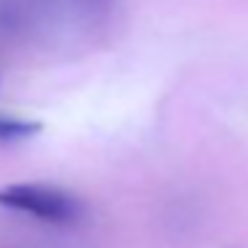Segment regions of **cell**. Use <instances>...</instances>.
<instances>
[{
  "instance_id": "cell-3",
  "label": "cell",
  "mask_w": 248,
  "mask_h": 248,
  "mask_svg": "<svg viewBox=\"0 0 248 248\" xmlns=\"http://www.w3.org/2000/svg\"><path fill=\"white\" fill-rule=\"evenodd\" d=\"M83 3H86V6H96V8H104L109 3V0H83Z\"/></svg>"
},
{
  "instance_id": "cell-1",
  "label": "cell",
  "mask_w": 248,
  "mask_h": 248,
  "mask_svg": "<svg viewBox=\"0 0 248 248\" xmlns=\"http://www.w3.org/2000/svg\"><path fill=\"white\" fill-rule=\"evenodd\" d=\"M0 205L3 208L30 214L35 219L51 224H72L80 216V205L72 195L46 184H8L0 187Z\"/></svg>"
},
{
  "instance_id": "cell-2",
  "label": "cell",
  "mask_w": 248,
  "mask_h": 248,
  "mask_svg": "<svg viewBox=\"0 0 248 248\" xmlns=\"http://www.w3.org/2000/svg\"><path fill=\"white\" fill-rule=\"evenodd\" d=\"M40 131H43L40 120H19V118L0 115V141H22L40 134Z\"/></svg>"
}]
</instances>
